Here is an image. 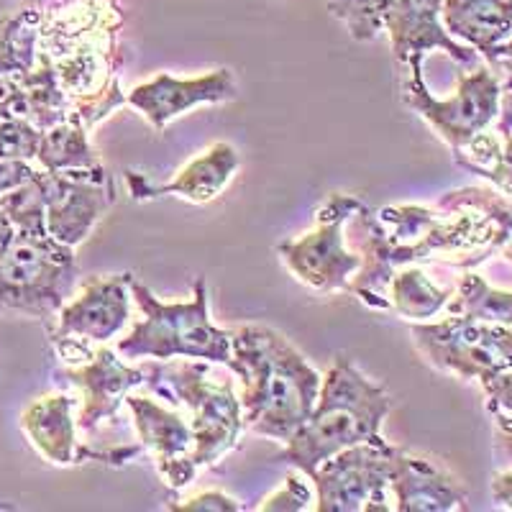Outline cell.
I'll return each instance as SVG.
<instances>
[{"mask_svg":"<svg viewBox=\"0 0 512 512\" xmlns=\"http://www.w3.org/2000/svg\"><path fill=\"white\" fill-rule=\"evenodd\" d=\"M172 512H239L244 507L239 502L228 497L226 492H218V489H208V492H200V495L190 497L187 502L180 505H169Z\"/></svg>","mask_w":512,"mask_h":512,"instance_id":"1f68e13d","label":"cell"},{"mask_svg":"<svg viewBox=\"0 0 512 512\" xmlns=\"http://www.w3.org/2000/svg\"><path fill=\"white\" fill-rule=\"evenodd\" d=\"M0 118L29 121L39 131H47L64 121H77L75 103L59 85L52 57L44 49L39 52V62L24 88L0 105Z\"/></svg>","mask_w":512,"mask_h":512,"instance_id":"7402d4cb","label":"cell"},{"mask_svg":"<svg viewBox=\"0 0 512 512\" xmlns=\"http://www.w3.org/2000/svg\"><path fill=\"white\" fill-rule=\"evenodd\" d=\"M397 512H456L469 510L464 484L431 459L405 454L397 448L390 479Z\"/></svg>","mask_w":512,"mask_h":512,"instance_id":"ac0fdd59","label":"cell"},{"mask_svg":"<svg viewBox=\"0 0 512 512\" xmlns=\"http://www.w3.org/2000/svg\"><path fill=\"white\" fill-rule=\"evenodd\" d=\"M410 336L425 364L464 382H487L512 369V326L448 315L413 323Z\"/></svg>","mask_w":512,"mask_h":512,"instance_id":"9c48e42d","label":"cell"},{"mask_svg":"<svg viewBox=\"0 0 512 512\" xmlns=\"http://www.w3.org/2000/svg\"><path fill=\"white\" fill-rule=\"evenodd\" d=\"M500 62L512 64V36L495 52V57H492V67H495V64H500Z\"/></svg>","mask_w":512,"mask_h":512,"instance_id":"8d00e7d4","label":"cell"},{"mask_svg":"<svg viewBox=\"0 0 512 512\" xmlns=\"http://www.w3.org/2000/svg\"><path fill=\"white\" fill-rule=\"evenodd\" d=\"M236 95H239V85L228 67L190 77V80L172 77L169 72H157L152 80L128 90L126 105H131L157 134H162L175 118L203 105L231 103Z\"/></svg>","mask_w":512,"mask_h":512,"instance_id":"4fadbf2b","label":"cell"},{"mask_svg":"<svg viewBox=\"0 0 512 512\" xmlns=\"http://www.w3.org/2000/svg\"><path fill=\"white\" fill-rule=\"evenodd\" d=\"M77 256L41 231H13L0 251V313H18L49 323L77 285Z\"/></svg>","mask_w":512,"mask_h":512,"instance_id":"8992f818","label":"cell"},{"mask_svg":"<svg viewBox=\"0 0 512 512\" xmlns=\"http://www.w3.org/2000/svg\"><path fill=\"white\" fill-rule=\"evenodd\" d=\"M44 198L47 216L44 226L52 239L64 246H77L88 239L100 218L116 203L111 175L100 172H44Z\"/></svg>","mask_w":512,"mask_h":512,"instance_id":"7c38bea8","label":"cell"},{"mask_svg":"<svg viewBox=\"0 0 512 512\" xmlns=\"http://www.w3.org/2000/svg\"><path fill=\"white\" fill-rule=\"evenodd\" d=\"M11 239H13V226H11V221L6 218V213L0 210V251L6 249V244Z\"/></svg>","mask_w":512,"mask_h":512,"instance_id":"d590c367","label":"cell"},{"mask_svg":"<svg viewBox=\"0 0 512 512\" xmlns=\"http://www.w3.org/2000/svg\"><path fill=\"white\" fill-rule=\"evenodd\" d=\"M489 495L500 510L512 512V472H497L489 484Z\"/></svg>","mask_w":512,"mask_h":512,"instance_id":"836d02e7","label":"cell"},{"mask_svg":"<svg viewBox=\"0 0 512 512\" xmlns=\"http://www.w3.org/2000/svg\"><path fill=\"white\" fill-rule=\"evenodd\" d=\"M67 379L80 390V413L77 431L93 433L103 423H113L118 410L126 405V397L144 384L141 367L126 364L116 349L103 344L90 354L88 361L67 369Z\"/></svg>","mask_w":512,"mask_h":512,"instance_id":"9a60e30c","label":"cell"},{"mask_svg":"<svg viewBox=\"0 0 512 512\" xmlns=\"http://www.w3.org/2000/svg\"><path fill=\"white\" fill-rule=\"evenodd\" d=\"M44 11L24 6L0 16V105L24 88L41 52Z\"/></svg>","mask_w":512,"mask_h":512,"instance_id":"44dd1931","label":"cell"},{"mask_svg":"<svg viewBox=\"0 0 512 512\" xmlns=\"http://www.w3.org/2000/svg\"><path fill=\"white\" fill-rule=\"evenodd\" d=\"M405 67H408V80L402 90L405 105L431 126L433 134L451 152L495 126L502 98V77L497 75L495 67L492 70L479 67L469 75H459L456 90L448 98H436L425 85L420 59Z\"/></svg>","mask_w":512,"mask_h":512,"instance_id":"ba28073f","label":"cell"},{"mask_svg":"<svg viewBox=\"0 0 512 512\" xmlns=\"http://www.w3.org/2000/svg\"><path fill=\"white\" fill-rule=\"evenodd\" d=\"M454 162L472 175L484 177L487 182L512 200V134L510 131H482L469 144L456 149Z\"/></svg>","mask_w":512,"mask_h":512,"instance_id":"d4e9b609","label":"cell"},{"mask_svg":"<svg viewBox=\"0 0 512 512\" xmlns=\"http://www.w3.org/2000/svg\"><path fill=\"white\" fill-rule=\"evenodd\" d=\"M44 131L18 118H0V159L36 162L39 141Z\"/></svg>","mask_w":512,"mask_h":512,"instance_id":"f1b7e54d","label":"cell"},{"mask_svg":"<svg viewBox=\"0 0 512 512\" xmlns=\"http://www.w3.org/2000/svg\"><path fill=\"white\" fill-rule=\"evenodd\" d=\"M451 295L454 290L438 287L418 264L397 269L392 274L390 290H387L390 310H395L400 318L410 320V323H425V320L436 318L438 313L446 310Z\"/></svg>","mask_w":512,"mask_h":512,"instance_id":"cb8c5ba5","label":"cell"},{"mask_svg":"<svg viewBox=\"0 0 512 512\" xmlns=\"http://www.w3.org/2000/svg\"><path fill=\"white\" fill-rule=\"evenodd\" d=\"M395 0H328V11L346 26L354 41H374L384 34V18Z\"/></svg>","mask_w":512,"mask_h":512,"instance_id":"4316f807","label":"cell"},{"mask_svg":"<svg viewBox=\"0 0 512 512\" xmlns=\"http://www.w3.org/2000/svg\"><path fill=\"white\" fill-rule=\"evenodd\" d=\"M131 274H108L85 282L80 295L67 300L49 328L52 344L67 367L88 361L95 346L111 344L131 318Z\"/></svg>","mask_w":512,"mask_h":512,"instance_id":"8fae6325","label":"cell"},{"mask_svg":"<svg viewBox=\"0 0 512 512\" xmlns=\"http://www.w3.org/2000/svg\"><path fill=\"white\" fill-rule=\"evenodd\" d=\"M126 408L134 420L139 446L152 454L164 484L169 489H185L200 472L192 461L195 436L185 415L175 408H167L159 400L134 392L126 397Z\"/></svg>","mask_w":512,"mask_h":512,"instance_id":"5bb4252c","label":"cell"},{"mask_svg":"<svg viewBox=\"0 0 512 512\" xmlns=\"http://www.w3.org/2000/svg\"><path fill=\"white\" fill-rule=\"evenodd\" d=\"M39 175V167L34 162H21V159H0V195L11 192L16 187L26 185Z\"/></svg>","mask_w":512,"mask_h":512,"instance_id":"d6a6232c","label":"cell"},{"mask_svg":"<svg viewBox=\"0 0 512 512\" xmlns=\"http://www.w3.org/2000/svg\"><path fill=\"white\" fill-rule=\"evenodd\" d=\"M443 0H395L384 18V34L390 36L392 57L397 64H410L433 49H441L454 62L472 67L477 52L464 47L443 26Z\"/></svg>","mask_w":512,"mask_h":512,"instance_id":"2e32d148","label":"cell"},{"mask_svg":"<svg viewBox=\"0 0 512 512\" xmlns=\"http://www.w3.org/2000/svg\"><path fill=\"white\" fill-rule=\"evenodd\" d=\"M313 502H315V495H313V487H310V477H305L303 472L290 474V477L285 479V484H282L274 495H269L267 500L262 502V505L256 507V510L262 512H305V510H313Z\"/></svg>","mask_w":512,"mask_h":512,"instance_id":"f546056e","label":"cell"},{"mask_svg":"<svg viewBox=\"0 0 512 512\" xmlns=\"http://www.w3.org/2000/svg\"><path fill=\"white\" fill-rule=\"evenodd\" d=\"M36 164L44 172H100L103 159L80 121H64L41 134Z\"/></svg>","mask_w":512,"mask_h":512,"instance_id":"603a6c76","label":"cell"},{"mask_svg":"<svg viewBox=\"0 0 512 512\" xmlns=\"http://www.w3.org/2000/svg\"><path fill=\"white\" fill-rule=\"evenodd\" d=\"M482 390L489 415H512V369L495 374L492 379L482 382Z\"/></svg>","mask_w":512,"mask_h":512,"instance_id":"4dcf8cb0","label":"cell"},{"mask_svg":"<svg viewBox=\"0 0 512 512\" xmlns=\"http://www.w3.org/2000/svg\"><path fill=\"white\" fill-rule=\"evenodd\" d=\"M392 397L367 377L349 356H336L320 382L318 400L277 461H285L305 477L344 448L379 436Z\"/></svg>","mask_w":512,"mask_h":512,"instance_id":"3957f363","label":"cell"},{"mask_svg":"<svg viewBox=\"0 0 512 512\" xmlns=\"http://www.w3.org/2000/svg\"><path fill=\"white\" fill-rule=\"evenodd\" d=\"M367 226L359 272L349 292L372 310H390L392 274L410 264L474 269L512 239V205L502 192L461 187L446 192L436 208L387 205L359 213Z\"/></svg>","mask_w":512,"mask_h":512,"instance_id":"6da1fadb","label":"cell"},{"mask_svg":"<svg viewBox=\"0 0 512 512\" xmlns=\"http://www.w3.org/2000/svg\"><path fill=\"white\" fill-rule=\"evenodd\" d=\"M139 367L149 390L187 410V423L195 436L192 461L198 469L216 466L239 448L244 410L231 377H216L200 359H146Z\"/></svg>","mask_w":512,"mask_h":512,"instance_id":"5b68a950","label":"cell"},{"mask_svg":"<svg viewBox=\"0 0 512 512\" xmlns=\"http://www.w3.org/2000/svg\"><path fill=\"white\" fill-rule=\"evenodd\" d=\"M21 431L36 448V454L49 464H80L82 443L77 441L75 400L70 395L52 392L31 402L21 415Z\"/></svg>","mask_w":512,"mask_h":512,"instance_id":"d6986e66","label":"cell"},{"mask_svg":"<svg viewBox=\"0 0 512 512\" xmlns=\"http://www.w3.org/2000/svg\"><path fill=\"white\" fill-rule=\"evenodd\" d=\"M492 418H495L497 443H500V448H502V451H505L507 459H512V415L495 413V415H492Z\"/></svg>","mask_w":512,"mask_h":512,"instance_id":"e575fe53","label":"cell"},{"mask_svg":"<svg viewBox=\"0 0 512 512\" xmlns=\"http://www.w3.org/2000/svg\"><path fill=\"white\" fill-rule=\"evenodd\" d=\"M448 315L512 326V292L492 287L482 274L466 269L446 305Z\"/></svg>","mask_w":512,"mask_h":512,"instance_id":"484cf974","label":"cell"},{"mask_svg":"<svg viewBox=\"0 0 512 512\" xmlns=\"http://www.w3.org/2000/svg\"><path fill=\"white\" fill-rule=\"evenodd\" d=\"M441 18L448 34L487 62L512 36V0H443Z\"/></svg>","mask_w":512,"mask_h":512,"instance_id":"ffe728a7","label":"cell"},{"mask_svg":"<svg viewBox=\"0 0 512 512\" xmlns=\"http://www.w3.org/2000/svg\"><path fill=\"white\" fill-rule=\"evenodd\" d=\"M397 448L374 436L344 448L310 474L315 512H390L392 466Z\"/></svg>","mask_w":512,"mask_h":512,"instance_id":"30bf717a","label":"cell"},{"mask_svg":"<svg viewBox=\"0 0 512 512\" xmlns=\"http://www.w3.org/2000/svg\"><path fill=\"white\" fill-rule=\"evenodd\" d=\"M241 169L239 149L228 141L208 146L200 157L190 159L175 177L164 185H154L146 175L139 172H126V187L131 198L144 203V200L164 198V195H175V198L187 200V203L205 205L210 200L221 198L226 187L231 185L236 172Z\"/></svg>","mask_w":512,"mask_h":512,"instance_id":"e0dca14e","label":"cell"},{"mask_svg":"<svg viewBox=\"0 0 512 512\" xmlns=\"http://www.w3.org/2000/svg\"><path fill=\"white\" fill-rule=\"evenodd\" d=\"M131 297L141 320L123 338L116 351L123 359H200L231 369L233 331L218 328L210 318V292L205 277L192 282L185 303H164L131 274Z\"/></svg>","mask_w":512,"mask_h":512,"instance_id":"277c9868","label":"cell"},{"mask_svg":"<svg viewBox=\"0 0 512 512\" xmlns=\"http://www.w3.org/2000/svg\"><path fill=\"white\" fill-rule=\"evenodd\" d=\"M0 210L6 213L11 221L13 231H41L44 226V216H47V198H44V182L39 175L26 185L16 187L11 192L0 195Z\"/></svg>","mask_w":512,"mask_h":512,"instance_id":"83f0119b","label":"cell"},{"mask_svg":"<svg viewBox=\"0 0 512 512\" xmlns=\"http://www.w3.org/2000/svg\"><path fill=\"white\" fill-rule=\"evenodd\" d=\"M500 251H502V256H505V262H507V264H512V239L507 241V244L502 246Z\"/></svg>","mask_w":512,"mask_h":512,"instance_id":"74e56055","label":"cell"},{"mask_svg":"<svg viewBox=\"0 0 512 512\" xmlns=\"http://www.w3.org/2000/svg\"><path fill=\"white\" fill-rule=\"evenodd\" d=\"M361 210L364 203L359 198L349 192H331L315 210V226L277 246V256L300 285L320 295L349 292L351 277L361 267V254L346 249L344 228Z\"/></svg>","mask_w":512,"mask_h":512,"instance_id":"52a82bcc","label":"cell"},{"mask_svg":"<svg viewBox=\"0 0 512 512\" xmlns=\"http://www.w3.org/2000/svg\"><path fill=\"white\" fill-rule=\"evenodd\" d=\"M231 372L241 379L244 428L274 443L290 441L308 420L323 382L318 369L264 323L233 328Z\"/></svg>","mask_w":512,"mask_h":512,"instance_id":"7a4b0ae2","label":"cell"}]
</instances>
